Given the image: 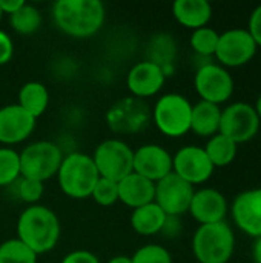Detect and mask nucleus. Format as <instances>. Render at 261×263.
Segmentation results:
<instances>
[{
	"label": "nucleus",
	"mask_w": 261,
	"mask_h": 263,
	"mask_svg": "<svg viewBox=\"0 0 261 263\" xmlns=\"http://www.w3.org/2000/svg\"><path fill=\"white\" fill-rule=\"evenodd\" d=\"M131 260L132 263H172V256L165 247L151 243L137 250Z\"/></svg>",
	"instance_id": "c756f323"
},
{
	"label": "nucleus",
	"mask_w": 261,
	"mask_h": 263,
	"mask_svg": "<svg viewBox=\"0 0 261 263\" xmlns=\"http://www.w3.org/2000/svg\"><path fill=\"white\" fill-rule=\"evenodd\" d=\"M218 37H220V32H217L214 28H209V26L198 28L192 31L191 34V48L194 49L197 55L211 59L215 55Z\"/></svg>",
	"instance_id": "bb28decb"
},
{
	"label": "nucleus",
	"mask_w": 261,
	"mask_h": 263,
	"mask_svg": "<svg viewBox=\"0 0 261 263\" xmlns=\"http://www.w3.org/2000/svg\"><path fill=\"white\" fill-rule=\"evenodd\" d=\"M98 176L112 182H120L134 171V151L128 143L118 139H108L102 142L92 156Z\"/></svg>",
	"instance_id": "0eeeda50"
},
{
	"label": "nucleus",
	"mask_w": 261,
	"mask_h": 263,
	"mask_svg": "<svg viewBox=\"0 0 261 263\" xmlns=\"http://www.w3.org/2000/svg\"><path fill=\"white\" fill-rule=\"evenodd\" d=\"M261 122L254 106L246 102H234L222 109L218 133L237 145L251 142L258 134Z\"/></svg>",
	"instance_id": "1a4fd4ad"
},
{
	"label": "nucleus",
	"mask_w": 261,
	"mask_h": 263,
	"mask_svg": "<svg viewBox=\"0 0 261 263\" xmlns=\"http://www.w3.org/2000/svg\"><path fill=\"white\" fill-rule=\"evenodd\" d=\"M2 14H3V12H2V9H0V20H2Z\"/></svg>",
	"instance_id": "a19ab883"
},
{
	"label": "nucleus",
	"mask_w": 261,
	"mask_h": 263,
	"mask_svg": "<svg viewBox=\"0 0 261 263\" xmlns=\"http://www.w3.org/2000/svg\"><path fill=\"white\" fill-rule=\"evenodd\" d=\"M15 193H17V196L20 197L22 202L35 205V203L43 197L45 186H43L42 182L20 177V179L15 182Z\"/></svg>",
	"instance_id": "2f4dec72"
},
{
	"label": "nucleus",
	"mask_w": 261,
	"mask_h": 263,
	"mask_svg": "<svg viewBox=\"0 0 261 263\" xmlns=\"http://www.w3.org/2000/svg\"><path fill=\"white\" fill-rule=\"evenodd\" d=\"M60 190L72 199L91 197L92 190L100 179L91 156L72 153L63 157L57 173Z\"/></svg>",
	"instance_id": "20e7f679"
},
{
	"label": "nucleus",
	"mask_w": 261,
	"mask_h": 263,
	"mask_svg": "<svg viewBox=\"0 0 261 263\" xmlns=\"http://www.w3.org/2000/svg\"><path fill=\"white\" fill-rule=\"evenodd\" d=\"M235 250V236L229 223L200 225L192 237V253L198 263H228Z\"/></svg>",
	"instance_id": "7ed1b4c3"
},
{
	"label": "nucleus",
	"mask_w": 261,
	"mask_h": 263,
	"mask_svg": "<svg viewBox=\"0 0 261 263\" xmlns=\"http://www.w3.org/2000/svg\"><path fill=\"white\" fill-rule=\"evenodd\" d=\"M17 234L37 256L51 251L60 239V222L55 213L43 205H31L17 220Z\"/></svg>",
	"instance_id": "f03ea898"
},
{
	"label": "nucleus",
	"mask_w": 261,
	"mask_h": 263,
	"mask_svg": "<svg viewBox=\"0 0 261 263\" xmlns=\"http://www.w3.org/2000/svg\"><path fill=\"white\" fill-rule=\"evenodd\" d=\"M254 109H255V112H257V116H258V119H260L261 122V94L257 97V102H255Z\"/></svg>",
	"instance_id": "ea45409f"
},
{
	"label": "nucleus",
	"mask_w": 261,
	"mask_h": 263,
	"mask_svg": "<svg viewBox=\"0 0 261 263\" xmlns=\"http://www.w3.org/2000/svg\"><path fill=\"white\" fill-rule=\"evenodd\" d=\"M214 170L203 146H183L172 157V173L192 186L208 182L212 177Z\"/></svg>",
	"instance_id": "ddd939ff"
},
{
	"label": "nucleus",
	"mask_w": 261,
	"mask_h": 263,
	"mask_svg": "<svg viewBox=\"0 0 261 263\" xmlns=\"http://www.w3.org/2000/svg\"><path fill=\"white\" fill-rule=\"evenodd\" d=\"M166 217L163 210L155 202H151L132 211L131 227L140 236H154L162 233Z\"/></svg>",
	"instance_id": "5701e85b"
},
{
	"label": "nucleus",
	"mask_w": 261,
	"mask_h": 263,
	"mask_svg": "<svg viewBox=\"0 0 261 263\" xmlns=\"http://www.w3.org/2000/svg\"><path fill=\"white\" fill-rule=\"evenodd\" d=\"M257 43L248 29L234 28L220 34L215 59L223 68H240L248 65L257 54Z\"/></svg>",
	"instance_id": "9b49d317"
},
{
	"label": "nucleus",
	"mask_w": 261,
	"mask_h": 263,
	"mask_svg": "<svg viewBox=\"0 0 261 263\" xmlns=\"http://www.w3.org/2000/svg\"><path fill=\"white\" fill-rule=\"evenodd\" d=\"M57 28L75 39H88L105 23V5L98 0H58L52 6Z\"/></svg>",
	"instance_id": "f257e3e1"
},
{
	"label": "nucleus",
	"mask_w": 261,
	"mask_h": 263,
	"mask_svg": "<svg viewBox=\"0 0 261 263\" xmlns=\"http://www.w3.org/2000/svg\"><path fill=\"white\" fill-rule=\"evenodd\" d=\"M108 263H132V260L128 256H115V257H112Z\"/></svg>",
	"instance_id": "58836bf2"
},
{
	"label": "nucleus",
	"mask_w": 261,
	"mask_h": 263,
	"mask_svg": "<svg viewBox=\"0 0 261 263\" xmlns=\"http://www.w3.org/2000/svg\"><path fill=\"white\" fill-rule=\"evenodd\" d=\"M17 105L37 120L49 105V92L46 86L40 82H26L18 91Z\"/></svg>",
	"instance_id": "b1692460"
},
{
	"label": "nucleus",
	"mask_w": 261,
	"mask_h": 263,
	"mask_svg": "<svg viewBox=\"0 0 261 263\" xmlns=\"http://www.w3.org/2000/svg\"><path fill=\"white\" fill-rule=\"evenodd\" d=\"M194 196V186L177 174L171 173L155 183L154 202L166 216L180 217L189 210Z\"/></svg>",
	"instance_id": "f8f14e48"
},
{
	"label": "nucleus",
	"mask_w": 261,
	"mask_h": 263,
	"mask_svg": "<svg viewBox=\"0 0 261 263\" xmlns=\"http://www.w3.org/2000/svg\"><path fill=\"white\" fill-rule=\"evenodd\" d=\"M172 14L182 26L195 31L208 26L212 17V6L208 0H175Z\"/></svg>",
	"instance_id": "aec40b11"
},
{
	"label": "nucleus",
	"mask_w": 261,
	"mask_h": 263,
	"mask_svg": "<svg viewBox=\"0 0 261 263\" xmlns=\"http://www.w3.org/2000/svg\"><path fill=\"white\" fill-rule=\"evenodd\" d=\"M177 57V43L169 32H157L148 43V62L158 65L165 76L174 72V62Z\"/></svg>",
	"instance_id": "412c9836"
},
{
	"label": "nucleus",
	"mask_w": 261,
	"mask_h": 263,
	"mask_svg": "<svg viewBox=\"0 0 261 263\" xmlns=\"http://www.w3.org/2000/svg\"><path fill=\"white\" fill-rule=\"evenodd\" d=\"M203 149L209 157L211 163L214 165V168H225L235 160L238 145L218 133L208 139Z\"/></svg>",
	"instance_id": "393cba45"
},
{
	"label": "nucleus",
	"mask_w": 261,
	"mask_h": 263,
	"mask_svg": "<svg viewBox=\"0 0 261 263\" xmlns=\"http://www.w3.org/2000/svg\"><path fill=\"white\" fill-rule=\"evenodd\" d=\"M231 216L246 236L261 237V186L238 193L231 205Z\"/></svg>",
	"instance_id": "4468645a"
},
{
	"label": "nucleus",
	"mask_w": 261,
	"mask_h": 263,
	"mask_svg": "<svg viewBox=\"0 0 261 263\" xmlns=\"http://www.w3.org/2000/svg\"><path fill=\"white\" fill-rule=\"evenodd\" d=\"M220 119L222 109L218 105L203 102L192 105V116H191V131L200 137H212L220 131Z\"/></svg>",
	"instance_id": "4be33fe9"
},
{
	"label": "nucleus",
	"mask_w": 261,
	"mask_h": 263,
	"mask_svg": "<svg viewBox=\"0 0 261 263\" xmlns=\"http://www.w3.org/2000/svg\"><path fill=\"white\" fill-rule=\"evenodd\" d=\"M0 263H37V254L20 239H9L0 245Z\"/></svg>",
	"instance_id": "cd10ccee"
},
{
	"label": "nucleus",
	"mask_w": 261,
	"mask_h": 263,
	"mask_svg": "<svg viewBox=\"0 0 261 263\" xmlns=\"http://www.w3.org/2000/svg\"><path fill=\"white\" fill-rule=\"evenodd\" d=\"M194 86L203 102L220 106L232 97L235 83L226 68L215 62H206L198 66L194 77Z\"/></svg>",
	"instance_id": "6e6552de"
},
{
	"label": "nucleus",
	"mask_w": 261,
	"mask_h": 263,
	"mask_svg": "<svg viewBox=\"0 0 261 263\" xmlns=\"http://www.w3.org/2000/svg\"><path fill=\"white\" fill-rule=\"evenodd\" d=\"M134 173L157 183L172 173V156L160 145L148 143L134 151Z\"/></svg>",
	"instance_id": "2eb2a0df"
},
{
	"label": "nucleus",
	"mask_w": 261,
	"mask_h": 263,
	"mask_svg": "<svg viewBox=\"0 0 261 263\" xmlns=\"http://www.w3.org/2000/svg\"><path fill=\"white\" fill-rule=\"evenodd\" d=\"M9 23L15 32L29 35V34H34L40 28L42 15L35 6L25 3L18 11H15L14 14L9 15Z\"/></svg>",
	"instance_id": "a878e982"
},
{
	"label": "nucleus",
	"mask_w": 261,
	"mask_h": 263,
	"mask_svg": "<svg viewBox=\"0 0 261 263\" xmlns=\"http://www.w3.org/2000/svg\"><path fill=\"white\" fill-rule=\"evenodd\" d=\"M25 5L23 0H0V9L5 14H14L15 11H18L22 6Z\"/></svg>",
	"instance_id": "e433bc0d"
},
{
	"label": "nucleus",
	"mask_w": 261,
	"mask_h": 263,
	"mask_svg": "<svg viewBox=\"0 0 261 263\" xmlns=\"http://www.w3.org/2000/svg\"><path fill=\"white\" fill-rule=\"evenodd\" d=\"M62 263H100L98 257L86 250H77L65 256Z\"/></svg>",
	"instance_id": "f704fd0d"
},
{
	"label": "nucleus",
	"mask_w": 261,
	"mask_h": 263,
	"mask_svg": "<svg viewBox=\"0 0 261 263\" xmlns=\"http://www.w3.org/2000/svg\"><path fill=\"white\" fill-rule=\"evenodd\" d=\"M180 228H182V225H180L178 217L168 216V217H166V222H165V227H163V230H162V233L169 234V236H177V234L180 233Z\"/></svg>",
	"instance_id": "c9c22d12"
},
{
	"label": "nucleus",
	"mask_w": 261,
	"mask_h": 263,
	"mask_svg": "<svg viewBox=\"0 0 261 263\" xmlns=\"http://www.w3.org/2000/svg\"><path fill=\"white\" fill-rule=\"evenodd\" d=\"M191 102L177 92H169L162 96L154 109L152 120L158 131L168 137H182L191 131Z\"/></svg>",
	"instance_id": "423d86ee"
},
{
	"label": "nucleus",
	"mask_w": 261,
	"mask_h": 263,
	"mask_svg": "<svg viewBox=\"0 0 261 263\" xmlns=\"http://www.w3.org/2000/svg\"><path fill=\"white\" fill-rule=\"evenodd\" d=\"M117 185H118V200L123 202L126 206L135 210L154 202L155 183L134 171L128 174L125 179H122Z\"/></svg>",
	"instance_id": "6ab92c4d"
},
{
	"label": "nucleus",
	"mask_w": 261,
	"mask_h": 263,
	"mask_svg": "<svg viewBox=\"0 0 261 263\" xmlns=\"http://www.w3.org/2000/svg\"><path fill=\"white\" fill-rule=\"evenodd\" d=\"M20 177L45 182L57 176L63 160L58 145L49 140H38L28 145L20 154Z\"/></svg>",
	"instance_id": "39448f33"
},
{
	"label": "nucleus",
	"mask_w": 261,
	"mask_h": 263,
	"mask_svg": "<svg viewBox=\"0 0 261 263\" xmlns=\"http://www.w3.org/2000/svg\"><path fill=\"white\" fill-rule=\"evenodd\" d=\"M252 260H254V263H261V237L254 239V243H252Z\"/></svg>",
	"instance_id": "4c0bfd02"
},
{
	"label": "nucleus",
	"mask_w": 261,
	"mask_h": 263,
	"mask_svg": "<svg viewBox=\"0 0 261 263\" xmlns=\"http://www.w3.org/2000/svg\"><path fill=\"white\" fill-rule=\"evenodd\" d=\"M20 179V156L11 148H0V186H8Z\"/></svg>",
	"instance_id": "c85d7f7f"
},
{
	"label": "nucleus",
	"mask_w": 261,
	"mask_h": 263,
	"mask_svg": "<svg viewBox=\"0 0 261 263\" xmlns=\"http://www.w3.org/2000/svg\"><path fill=\"white\" fill-rule=\"evenodd\" d=\"M248 32L257 43V46L261 48V5H258L249 15L248 20Z\"/></svg>",
	"instance_id": "473e14b6"
},
{
	"label": "nucleus",
	"mask_w": 261,
	"mask_h": 263,
	"mask_svg": "<svg viewBox=\"0 0 261 263\" xmlns=\"http://www.w3.org/2000/svg\"><path fill=\"white\" fill-rule=\"evenodd\" d=\"M152 111L143 99L134 96L117 100L106 114L108 126L118 134H135L146 128Z\"/></svg>",
	"instance_id": "9d476101"
},
{
	"label": "nucleus",
	"mask_w": 261,
	"mask_h": 263,
	"mask_svg": "<svg viewBox=\"0 0 261 263\" xmlns=\"http://www.w3.org/2000/svg\"><path fill=\"white\" fill-rule=\"evenodd\" d=\"M188 211L200 225H211L225 222L229 206L226 197L218 190L202 188L194 191Z\"/></svg>",
	"instance_id": "dca6fc26"
},
{
	"label": "nucleus",
	"mask_w": 261,
	"mask_h": 263,
	"mask_svg": "<svg viewBox=\"0 0 261 263\" xmlns=\"http://www.w3.org/2000/svg\"><path fill=\"white\" fill-rule=\"evenodd\" d=\"M34 128L35 119L17 103L0 108V143H20L31 136Z\"/></svg>",
	"instance_id": "f3484780"
},
{
	"label": "nucleus",
	"mask_w": 261,
	"mask_h": 263,
	"mask_svg": "<svg viewBox=\"0 0 261 263\" xmlns=\"http://www.w3.org/2000/svg\"><path fill=\"white\" fill-rule=\"evenodd\" d=\"M166 76L163 69L148 60L134 65L126 77V85L131 94L137 99L155 96L165 85Z\"/></svg>",
	"instance_id": "a211bd4d"
},
{
	"label": "nucleus",
	"mask_w": 261,
	"mask_h": 263,
	"mask_svg": "<svg viewBox=\"0 0 261 263\" xmlns=\"http://www.w3.org/2000/svg\"><path fill=\"white\" fill-rule=\"evenodd\" d=\"M91 197L102 206H111L118 202V185L117 182L100 177L92 190Z\"/></svg>",
	"instance_id": "7c9ffc66"
},
{
	"label": "nucleus",
	"mask_w": 261,
	"mask_h": 263,
	"mask_svg": "<svg viewBox=\"0 0 261 263\" xmlns=\"http://www.w3.org/2000/svg\"><path fill=\"white\" fill-rule=\"evenodd\" d=\"M14 54V43L12 39L0 29V65H6Z\"/></svg>",
	"instance_id": "72a5a7b5"
}]
</instances>
